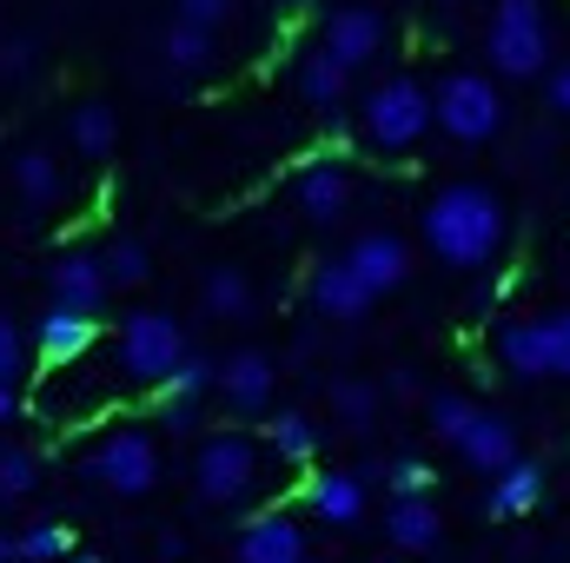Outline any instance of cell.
<instances>
[{
    "instance_id": "277c9868",
    "label": "cell",
    "mask_w": 570,
    "mask_h": 563,
    "mask_svg": "<svg viewBox=\"0 0 570 563\" xmlns=\"http://www.w3.org/2000/svg\"><path fill=\"white\" fill-rule=\"evenodd\" d=\"M431 100H438V134L458 140V146H491L498 140V127H504V93H498L491 73L458 67V73L438 80Z\"/></svg>"
},
{
    "instance_id": "cb8c5ba5",
    "label": "cell",
    "mask_w": 570,
    "mask_h": 563,
    "mask_svg": "<svg viewBox=\"0 0 570 563\" xmlns=\"http://www.w3.org/2000/svg\"><path fill=\"white\" fill-rule=\"evenodd\" d=\"M60 186H67V179H60V159H53V152H20V159H13V192H20L27 206H53Z\"/></svg>"
},
{
    "instance_id": "7bdbcfd3",
    "label": "cell",
    "mask_w": 570,
    "mask_h": 563,
    "mask_svg": "<svg viewBox=\"0 0 570 563\" xmlns=\"http://www.w3.org/2000/svg\"><path fill=\"white\" fill-rule=\"evenodd\" d=\"M13 418V385H7V378H0V424Z\"/></svg>"
},
{
    "instance_id": "8fae6325",
    "label": "cell",
    "mask_w": 570,
    "mask_h": 563,
    "mask_svg": "<svg viewBox=\"0 0 570 563\" xmlns=\"http://www.w3.org/2000/svg\"><path fill=\"white\" fill-rule=\"evenodd\" d=\"M47 292H53V305H67V312H94L100 318V305H107V259H94V253H67V259H53V273H47Z\"/></svg>"
},
{
    "instance_id": "3957f363",
    "label": "cell",
    "mask_w": 570,
    "mask_h": 563,
    "mask_svg": "<svg viewBox=\"0 0 570 563\" xmlns=\"http://www.w3.org/2000/svg\"><path fill=\"white\" fill-rule=\"evenodd\" d=\"M484 53L504 80H538L551 67V20L544 0H498L484 27Z\"/></svg>"
},
{
    "instance_id": "83f0119b",
    "label": "cell",
    "mask_w": 570,
    "mask_h": 563,
    "mask_svg": "<svg viewBox=\"0 0 570 563\" xmlns=\"http://www.w3.org/2000/svg\"><path fill=\"white\" fill-rule=\"evenodd\" d=\"M425 418H431V431H438L444 444H458V437L478 424V405H471L464 392H438V398H425Z\"/></svg>"
},
{
    "instance_id": "4316f807",
    "label": "cell",
    "mask_w": 570,
    "mask_h": 563,
    "mask_svg": "<svg viewBox=\"0 0 570 563\" xmlns=\"http://www.w3.org/2000/svg\"><path fill=\"white\" fill-rule=\"evenodd\" d=\"M379 405H385V385H372V378H338L332 385V412L345 424H372Z\"/></svg>"
},
{
    "instance_id": "60d3db41",
    "label": "cell",
    "mask_w": 570,
    "mask_h": 563,
    "mask_svg": "<svg viewBox=\"0 0 570 563\" xmlns=\"http://www.w3.org/2000/svg\"><path fill=\"white\" fill-rule=\"evenodd\" d=\"M159 557H166V563L186 557V537H179V531H166V537H159Z\"/></svg>"
},
{
    "instance_id": "d4e9b609",
    "label": "cell",
    "mask_w": 570,
    "mask_h": 563,
    "mask_svg": "<svg viewBox=\"0 0 570 563\" xmlns=\"http://www.w3.org/2000/svg\"><path fill=\"white\" fill-rule=\"evenodd\" d=\"M73 146L87 152V159H107L114 152V140H120V113L107 107V100H87V107H73Z\"/></svg>"
},
{
    "instance_id": "5b68a950",
    "label": "cell",
    "mask_w": 570,
    "mask_h": 563,
    "mask_svg": "<svg viewBox=\"0 0 570 563\" xmlns=\"http://www.w3.org/2000/svg\"><path fill=\"white\" fill-rule=\"evenodd\" d=\"M186 352L193 345H186V325L173 312H127L120 318V372L134 385H166Z\"/></svg>"
},
{
    "instance_id": "44dd1931",
    "label": "cell",
    "mask_w": 570,
    "mask_h": 563,
    "mask_svg": "<svg viewBox=\"0 0 570 563\" xmlns=\"http://www.w3.org/2000/svg\"><path fill=\"white\" fill-rule=\"evenodd\" d=\"M345 87H352V67L332 60L325 47H312V53L298 60V93H305L318 113H338V107H345Z\"/></svg>"
},
{
    "instance_id": "7c38bea8",
    "label": "cell",
    "mask_w": 570,
    "mask_h": 563,
    "mask_svg": "<svg viewBox=\"0 0 570 563\" xmlns=\"http://www.w3.org/2000/svg\"><path fill=\"white\" fill-rule=\"evenodd\" d=\"M345 259L358 266V279L372 285L379 298H385V292H399V285L412 279V246H405L399 233H358V239L345 246Z\"/></svg>"
},
{
    "instance_id": "30bf717a",
    "label": "cell",
    "mask_w": 570,
    "mask_h": 563,
    "mask_svg": "<svg viewBox=\"0 0 570 563\" xmlns=\"http://www.w3.org/2000/svg\"><path fill=\"white\" fill-rule=\"evenodd\" d=\"M273 385H279V365H273L266 352H233V358L219 365V398H226L239 418H259V412L273 405Z\"/></svg>"
},
{
    "instance_id": "f35d334b",
    "label": "cell",
    "mask_w": 570,
    "mask_h": 563,
    "mask_svg": "<svg viewBox=\"0 0 570 563\" xmlns=\"http://www.w3.org/2000/svg\"><path fill=\"white\" fill-rule=\"evenodd\" d=\"M544 93H551V107H558V113L570 120V60H564V67H551V80H544Z\"/></svg>"
},
{
    "instance_id": "e575fe53",
    "label": "cell",
    "mask_w": 570,
    "mask_h": 563,
    "mask_svg": "<svg viewBox=\"0 0 570 563\" xmlns=\"http://www.w3.org/2000/svg\"><path fill=\"white\" fill-rule=\"evenodd\" d=\"M544 338H551V378H570V305L544 312Z\"/></svg>"
},
{
    "instance_id": "836d02e7",
    "label": "cell",
    "mask_w": 570,
    "mask_h": 563,
    "mask_svg": "<svg viewBox=\"0 0 570 563\" xmlns=\"http://www.w3.org/2000/svg\"><path fill=\"white\" fill-rule=\"evenodd\" d=\"M233 13H239V0H173V20H193V27H213V33Z\"/></svg>"
},
{
    "instance_id": "7a4b0ae2",
    "label": "cell",
    "mask_w": 570,
    "mask_h": 563,
    "mask_svg": "<svg viewBox=\"0 0 570 563\" xmlns=\"http://www.w3.org/2000/svg\"><path fill=\"white\" fill-rule=\"evenodd\" d=\"M358 127H365V146H372V152H412V146L438 127V100H431L412 73H392V80H379V87L365 93Z\"/></svg>"
},
{
    "instance_id": "ac0fdd59",
    "label": "cell",
    "mask_w": 570,
    "mask_h": 563,
    "mask_svg": "<svg viewBox=\"0 0 570 563\" xmlns=\"http://www.w3.org/2000/svg\"><path fill=\"white\" fill-rule=\"evenodd\" d=\"M305 497H312V511H318L325 524H358V517H365V477H358V471H318V477L305 484Z\"/></svg>"
},
{
    "instance_id": "74e56055",
    "label": "cell",
    "mask_w": 570,
    "mask_h": 563,
    "mask_svg": "<svg viewBox=\"0 0 570 563\" xmlns=\"http://www.w3.org/2000/svg\"><path fill=\"white\" fill-rule=\"evenodd\" d=\"M199 424V398H159V431H193Z\"/></svg>"
},
{
    "instance_id": "f6af8a7d",
    "label": "cell",
    "mask_w": 570,
    "mask_h": 563,
    "mask_svg": "<svg viewBox=\"0 0 570 563\" xmlns=\"http://www.w3.org/2000/svg\"><path fill=\"white\" fill-rule=\"evenodd\" d=\"M80 563H100V557H80Z\"/></svg>"
},
{
    "instance_id": "4dcf8cb0",
    "label": "cell",
    "mask_w": 570,
    "mask_h": 563,
    "mask_svg": "<svg viewBox=\"0 0 570 563\" xmlns=\"http://www.w3.org/2000/svg\"><path fill=\"white\" fill-rule=\"evenodd\" d=\"M100 259H107V279H114V285H146V279H153V259H146L140 239H114Z\"/></svg>"
},
{
    "instance_id": "7402d4cb",
    "label": "cell",
    "mask_w": 570,
    "mask_h": 563,
    "mask_svg": "<svg viewBox=\"0 0 570 563\" xmlns=\"http://www.w3.org/2000/svg\"><path fill=\"white\" fill-rule=\"evenodd\" d=\"M159 60L173 73H206L213 67V27H193V20H173L159 33Z\"/></svg>"
},
{
    "instance_id": "6da1fadb",
    "label": "cell",
    "mask_w": 570,
    "mask_h": 563,
    "mask_svg": "<svg viewBox=\"0 0 570 563\" xmlns=\"http://www.w3.org/2000/svg\"><path fill=\"white\" fill-rule=\"evenodd\" d=\"M425 246L438 266H451V273H478V266H491L498 253H504V233H511V213H504V199L484 186V179H451V186H438L425 206Z\"/></svg>"
},
{
    "instance_id": "9a60e30c",
    "label": "cell",
    "mask_w": 570,
    "mask_h": 563,
    "mask_svg": "<svg viewBox=\"0 0 570 563\" xmlns=\"http://www.w3.org/2000/svg\"><path fill=\"white\" fill-rule=\"evenodd\" d=\"M458 457H464L471 471H484V477L511 471V464H518V424L498 418V412H478V424L458 437Z\"/></svg>"
},
{
    "instance_id": "52a82bcc",
    "label": "cell",
    "mask_w": 570,
    "mask_h": 563,
    "mask_svg": "<svg viewBox=\"0 0 570 563\" xmlns=\"http://www.w3.org/2000/svg\"><path fill=\"white\" fill-rule=\"evenodd\" d=\"M87 477H94L100 491H114V497H146V491L159 484V444H153V431L127 424V431L100 437L94 457H87Z\"/></svg>"
},
{
    "instance_id": "e0dca14e",
    "label": "cell",
    "mask_w": 570,
    "mask_h": 563,
    "mask_svg": "<svg viewBox=\"0 0 570 563\" xmlns=\"http://www.w3.org/2000/svg\"><path fill=\"white\" fill-rule=\"evenodd\" d=\"M498 358H504V372H518V378H551L544 318H511V325L498 332Z\"/></svg>"
},
{
    "instance_id": "603a6c76",
    "label": "cell",
    "mask_w": 570,
    "mask_h": 563,
    "mask_svg": "<svg viewBox=\"0 0 570 563\" xmlns=\"http://www.w3.org/2000/svg\"><path fill=\"white\" fill-rule=\"evenodd\" d=\"M199 298H206L213 318H246V312H253V279H246L239 266H213V273L199 279Z\"/></svg>"
},
{
    "instance_id": "bcb514c9",
    "label": "cell",
    "mask_w": 570,
    "mask_h": 563,
    "mask_svg": "<svg viewBox=\"0 0 570 563\" xmlns=\"http://www.w3.org/2000/svg\"><path fill=\"white\" fill-rule=\"evenodd\" d=\"M372 563H385V557H372Z\"/></svg>"
},
{
    "instance_id": "ee69618b",
    "label": "cell",
    "mask_w": 570,
    "mask_h": 563,
    "mask_svg": "<svg viewBox=\"0 0 570 563\" xmlns=\"http://www.w3.org/2000/svg\"><path fill=\"white\" fill-rule=\"evenodd\" d=\"M305 7H312V0H279V13H305Z\"/></svg>"
},
{
    "instance_id": "ffe728a7",
    "label": "cell",
    "mask_w": 570,
    "mask_h": 563,
    "mask_svg": "<svg viewBox=\"0 0 570 563\" xmlns=\"http://www.w3.org/2000/svg\"><path fill=\"white\" fill-rule=\"evenodd\" d=\"M94 312H67V305H47V318L33 325V338H40V352L53 358V365H67V358H80L87 345H94Z\"/></svg>"
},
{
    "instance_id": "484cf974",
    "label": "cell",
    "mask_w": 570,
    "mask_h": 563,
    "mask_svg": "<svg viewBox=\"0 0 570 563\" xmlns=\"http://www.w3.org/2000/svg\"><path fill=\"white\" fill-rule=\"evenodd\" d=\"M266 437H273V457H285V464H312L318 457V424L305 412H279L266 424Z\"/></svg>"
},
{
    "instance_id": "9c48e42d",
    "label": "cell",
    "mask_w": 570,
    "mask_h": 563,
    "mask_svg": "<svg viewBox=\"0 0 570 563\" xmlns=\"http://www.w3.org/2000/svg\"><path fill=\"white\" fill-rule=\"evenodd\" d=\"M292 199H298V213H305L312 226H338L345 206H352V172H345L338 159H312V166H298Z\"/></svg>"
},
{
    "instance_id": "f1b7e54d",
    "label": "cell",
    "mask_w": 570,
    "mask_h": 563,
    "mask_svg": "<svg viewBox=\"0 0 570 563\" xmlns=\"http://www.w3.org/2000/svg\"><path fill=\"white\" fill-rule=\"evenodd\" d=\"M213 385H219V365H213V358H199V352H186V358H179V372H173L166 385H153V392H159V398H206Z\"/></svg>"
},
{
    "instance_id": "d6986e66",
    "label": "cell",
    "mask_w": 570,
    "mask_h": 563,
    "mask_svg": "<svg viewBox=\"0 0 570 563\" xmlns=\"http://www.w3.org/2000/svg\"><path fill=\"white\" fill-rule=\"evenodd\" d=\"M385 537L419 557V551H438L444 544V517H438V504H425V497H399L385 511Z\"/></svg>"
},
{
    "instance_id": "4fadbf2b",
    "label": "cell",
    "mask_w": 570,
    "mask_h": 563,
    "mask_svg": "<svg viewBox=\"0 0 570 563\" xmlns=\"http://www.w3.org/2000/svg\"><path fill=\"white\" fill-rule=\"evenodd\" d=\"M239 563H312V544L298 531V517L285 511H266L239 531Z\"/></svg>"
},
{
    "instance_id": "d6a6232c",
    "label": "cell",
    "mask_w": 570,
    "mask_h": 563,
    "mask_svg": "<svg viewBox=\"0 0 570 563\" xmlns=\"http://www.w3.org/2000/svg\"><path fill=\"white\" fill-rule=\"evenodd\" d=\"M431 484H438V477H431L425 457H392V464H385V491H392V497H425Z\"/></svg>"
},
{
    "instance_id": "8d00e7d4",
    "label": "cell",
    "mask_w": 570,
    "mask_h": 563,
    "mask_svg": "<svg viewBox=\"0 0 570 563\" xmlns=\"http://www.w3.org/2000/svg\"><path fill=\"white\" fill-rule=\"evenodd\" d=\"M20 365H27V338H20V325H13V318H0V378L13 385V378H20Z\"/></svg>"
},
{
    "instance_id": "8992f818",
    "label": "cell",
    "mask_w": 570,
    "mask_h": 563,
    "mask_svg": "<svg viewBox=\"0 0 570 563\" xmlns=\"http://www.w3.org/2000/svg\"><path fill=\"white\" fill-rule=\"evenodd\" d=\"M253 484H259V444H253L246 431H219V437L199 444V457H193V491H199L206 504H239V497H253Z\"/></svg>"
},
{
    "instance_id": "5bb4252c",
    "label": "cell",
    "mask_w": 570,
    "mask_h": 563,
    "mask_svg": "<svg viewBox=\"0 0 570 563\" xmlns=\"http://www.w3.org/2000/svg\"><path fill=\"white\" fill-rule=\"evenodd\" d=\"M312 305H318L325 318H365V312L379 305V292L358 279L352 259H325V266L312 273Z\"/></svg>"
},
{
    "instance_id": "ba28073f",
    "label": "cell",
    "mask_w": 570,
    "mask_h": 563,
    "mask_svg": "<svg viewBox=\"0 0 570 563\" xmlns=\"http://www.w3.org/2000/svg\"><path fill=\"white\" fill-rule=\"evenodd\" d=\"M318 47L358 73V67H372V60L385 53V13H379V7H365V0L332 7V20H325V40H318Z\"/></svg>"
},
{
    "instance_id": "b9f144b4",
    "label": "cell",
    "mask_w": 570,
    "mask_h": 563,
    "mask_svg": "<svg viewBox=\"0 0 570 563\" xmlns=\"http://www.w3.org/2000/svg\"><path fill=\"white\" fill-rule=\"evenodd\" d=\"M0 563H27L20 557V537H7V531H0Z\"/></svg>"
},
{
    "instance_id": "f546056e",
    "label": "cell",
    "mask_w": 570,
    "mask_h": 563,
    "mask_svg": "<svg viewBox=\"0 0 570 563\" xmlns=\"http://www.w3.org/2000/svg\"><path fill=\"white\" fill-rule=\"evenodd\" d=\"M33 484H40V457L33 451H0V504H20V497H33Z\"/></svg>"
},
{
    "instance_id": "ab89813d",
    "label": "cell",
    "mask_w": 570,
    "mask_h": 563,
    "mask_svg": "<svg viewBox=\"0 0 570 563\" xmlns=\"http://www.w3.org/2000/svg\"><path fill=\"white\" fill-rule=\"evenodd\" d=\"M385 392H392V398H419V372H412V365L385 372Z\"/></svg>"
},
{
    "instance_id": "d590c367",
    "label": "cell",
    "mask_w": 570,
    "mask_h": 563,
    "mask_svg": "<svg viewBox=\"0 0 570 563\" xmlns=\"http://www.w3.org/2000/svg\"><path fill=\"white\" fill-rule=\"evenodd\" d=\"M27 73H33V40H0V80L20 87Z\"/></svg>"
},
{
    "instance_id": "2e32d148",
    "label": "cell",
    "mask_w": 570,
    "mask_h": 563,
    "mask_svg": "<svg viewBox=\"0 0 570 563\" xmlns=\"http://www.w3.org/2000/svg\"><path fill=\"white\" fill-rule=\"evenodd\" d=\"M538 497H544V464L518 457L511 471H498V477H491V491H484V517H491V524L524 517V511H538Z\"/></svg>"
},
{
    "instance_id": "1f68e13d",
    "label": "cell",
    "mask_w": 570,
    "mask_h": 563,
    "mask_svg": "<svg viewBox=\"0 0 570 563\" xmlns=\"http://www.w3.org/2000/svg\"><path fill=\"white\" fill-rule=\"evenodd\" d=\"M73 551V531L67 524H33V531H20V557L27 563H53Z\"/></svg>"
}]
</instances>
